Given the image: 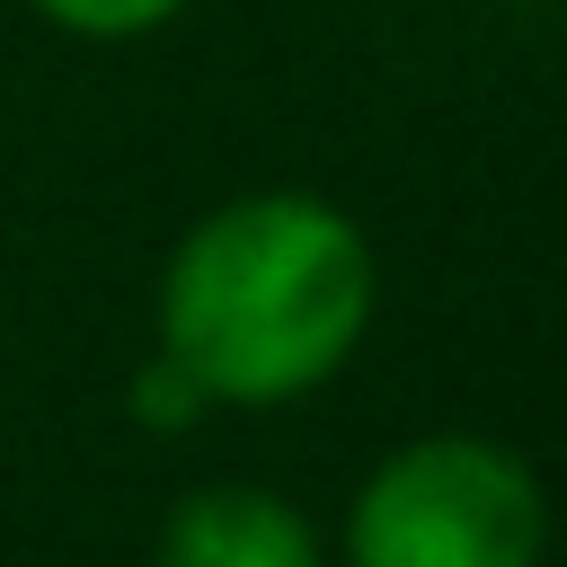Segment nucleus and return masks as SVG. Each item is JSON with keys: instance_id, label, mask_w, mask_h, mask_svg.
<instances>
[{"instance_id": "obj_1", "label": "nucleus", "mask_w": 567, "mask_h": 567, "mask_svg": "<svg viewBox=\"0 0 567 567\" xmlns=\"http://www.w3.org/2000/svg\"><path fill=\"white\" fill-rule=\"evenodd\" d=\"M381 310L372 230L310 186H248L195 213L151 292V354L204 408H292L328 390Z\"/></svg>"}, {"instance_id": "obj_2", "label": "nucleus", "mask_w": 567, "mask_h": 567, "mask_svg": "<svg viewBox=\"0 0 567 567\" xmlns=\"http://www.w3.org/2000/svg\"><path fill=\"white\" fill-rule=\"evenodd\" d=\"M328 549L337 567H549V487L496 434H408L354 478Z\"/></svg>"}, {"instance_id": "obj_3", "label": "nucleus", "mask_w": 567, "mask_h": 567, "mask_svg": "<svg viewBox=\"0 0 567 567\" xmlns=\"http://www.w3.org/2000/svg\"><path fill=\"white\" fill-rule=\"evenodd\" d=\"M151 567H337V549L292 496L257 478H213L159 514Z\"/></svg>"}, {"instance_id": "obj_4", "label": "nucleus", "mask_w": 567, "mask_h": 567, "mask_svg": "<svg viewBox=\"0 0 567 567\" xmlns=\"http://www.w3.org/2000/svg\"><path fill=\"white\" fill-rule=\"evenodd\" d=\"M27 9L80 44H133V35H159L168 18H186L195 0H27Z\"/></svg>"}, {"instance_id": "obj_5", "label": "nucleus", "mask_w": 567, "mask_h": 567, "mask_svg": "<svg viewBox=\"0 0 567 567\" xmlns=\"http://www.w3.org/2000/svg\"><path fill=\"white\" fill-rule=\"evenodd\" d=\"M124 408H133V425H151V434H186L195 416H213V408H204V390H195L177 363H159V354L133 372V399H124Z\"/></svg>"}]
</instances>
